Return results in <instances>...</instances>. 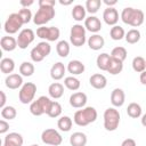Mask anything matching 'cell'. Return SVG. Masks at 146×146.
<instances>
[{"label":"cell","instance_id":"2e32d148","mask_svg":"<svg viewBox=\"0 0 146 146\" xmlns=\"http://www.w3.org/2000/svg\"><path fill=\"white\" fill-rule=\"evenodd\" d=\"M125 102V94L121 88L113 89L111 94V103L114 107H121Z\"/></svg>","mask_w":146,"mask_h":146},{"label":"cell","instance_id":"4dcf8cb0","mask_svg":"<svg viewBox=\"0 0 146 146\" xmlns=\"http://www.w3.org/2000/svg\"><path fill=\"white\" fill-rule=\"evenodd\" d=\"M132 68L137 73H141L146 70V59L141 56H137L132 59Z\"/></svg>","mask_w":146,"mask_h":146},{"label":"cell","instance_id":"f35d334b","mask_svg":"<svg viewBox=\"0 0 146 146\" xmlns=\"http://www.w3.org/2000/svg\"><path fill=\"white\" fill-rule=\"evenodd\" d=\"M102 6V1L100 0H87L86 1V10L90 14H96L98 11V9Z\"/></svg>","mask_w":146,"mask_h":146},{"label":"cell","instance_id":"7402d4cb","mask_svg":"<svg viewBox=\"0 0 146 146\" xmlns=\"http://www.w3.org/2000/svg\"><path fill=\"white\" fill-rule=\"evenodd\" d=\"M105 44V40L100 34H92L88 39V46L91 50H100Z\"/></svg>","mask_w":146,"mask_h":146},{"label":"cell","instance_id":"30bf717a","mask_svg":"<svg viewBox=\"0 0 146 146\" xmlns=\"http://www.w3.org/2000/svg\"><path fill=\"white\" fill-rule=\"evenodd\" d=\"M41 140H42V143H44L47 145L58 146V145L62 144L63 137H62V135L57 130H55L52 128H49V129H46V130L42 131V133H41Z\"/></svg>","mask_w":146,"mask_h":146},{"label":"cell","instance_id":"f6af8a7d","mask_svg":"<svg viewBox=\"0 0 146 146\" xmlns=\"http://www.w3.org/2000/svg\"><path fill=\"white\" fill-rule=\"evenodd\" d=\"M121 146H136V141L132 138H127L122 141Z\"/></svg>","mask_w":146,"mask_h":146},{"label":"cell","instance_id":"7bdbcfd3","mask_svg":"<svg viewBox=\"0 0 146 146\" xmlns=\"http://www.w3.org/2000/svg\"><path fill=\"white\" fill-rule=\"evenodd\" d=\"M55 0H39V7H55Z\"/></svg>","mask_w":146,"mask_h":146},{"label":"cell","instance_id":"8992f818","mask_svg":"<svg viewBox=\"0 0 146 146\" xmlns=\"http://www.w3.org/2000/svg\"><path fill=\"white\" fill-rule=\"evenodd\" d=\"M51 51V47L47 41H41L39 42L30 52L31 59L35 63L42 62Z\"/></svg>","mask_w":146,"mask_h":146},{"label":"cell","instance_id":"83f0119b","mask_svg":"<svg viewBox=\"0 0 146 146\" xmlns=\"http://www.w3.org/2000/svg\"><path fill=\"white\" fill-rule=\"evenodd\" d=\"M86 7H83L82 5H75L72 9V17L73 19H75L76 22H81L83 19H86Z\"/></svg>","mask_w":146,"mask_h":146},{"label":"cell","instance_id":"c3c4849f","mask_svg":"<svg viewBox=\"0 0 146 146\" xmlns=\"http://www.w3.org/2000/svg\"><path fill=\"white\" fill-rule=\"evenodd\" d=\"M140 82H141V84H144V86H146V70L144 71V72H141L140 73Z\"/></svg>","mask_w":146,"mask_h":146},{"label":"cell","instance_id":"8fae6325","mask_svg":"<svg viewBox=\"0 0 146 146\" xmlns=\"http://www.w3.org/2000/svg\"><path fill=\"white\" fill-rule=\"evenodd\" d=\"M60 31L56 26H40L36 29V35L40 39H44L47 41H56L58 40Z\"/></svg>","mask_w":146,"mask_h":146},{"label":"cell","instance_id":"ee69618b","mask_svg":"<svg viewBox=\"0 0 146 146\" xmlns=\"http://www.w3.org/2000/svg\"><path fill=\"white\" fill-rule=\"evenodd\" d=\"M9 130V123L5 120H0V133H6Z\"/></svg>","mask_w":146,"mask_h":146},{"label":"cell","instance_id":"9c48e42d","mask_svg":"<svg viewBox=\"0 0 146 146\" xmlns=\"http://www.w3.org/2000/svg\"><path fill=\"white\" fill-rule=\"evenodd\" d=\"M24 22L18 13H13L8 16V18L5 22V31L8 34H15L18 32V30L23 26Z\"/></svg>","mask_w":146,"mask_h":146},{"label":"cell","instance_id":"5b68a950","mask_svg":"<svg viewBox=\"0 0 146 146\" xmlns=\"http://www.w3.org/2000/svg\"><path fill=\"white\" fill-rule=\"evenodd\" d=\"M55 14L54 7H39L38 11L33 16V23L39 26H44V24L55 17Z\"/></svg>","mask_w":146,"mask_h":146},{"label":"cell","instance_id":"6da1fadb","mask_svg":"<svg viewBox=\"0 0 146 146\" xmlns=\"http://www.w3.org/2000/svg\"><path fill=\"white\" fill-rule=\"evenodd\" d=\"M121 19L124 24L133 27H138L144 23L145 16L140 9H135L132 7H127L121 13Z\"/></svg>","mask_w":146,"mask_h":146},{"label":"cell","instance_id":"ac0fdd59","mask_svg":"<svg viewBox=\"0 0 146 146\" xmlns=\"http://www.w3.org/2000/svg\"><path fill=\"white\" fill-rule=\"evenodd\" d=\"M23 137L18 132H10L3 139V146H22Z\"/></svg>","mask_w":146,"mask_h":146},{"label":"cell","instance_id":"836d02e7","mask_svg":"<svg viewBox=\"0 0 146 146\" xmlns=\"http://www.w3.org/2000/svg\"><path fill=\"white\" fill-rule=\"evenodd\" d=\"M127 55H128V52H127V49L124 47H115V48H113V50L111 52V57L112 58L117 59V60H120L122 63L127 58Z\"/></svg>","mask_w":146,"mask_h":146},{"label":"cell","instance_id":"d6a6232c","mask_svg":"<svg viewBox=\"0 0 146 146\" xmlns=\"http://www.w3.org/2000/svg\"><path fill=\"white\" fill-rule=\"evenodd\" d=\"M56 51H57L58 56H60L63 58L67 57L68 54H70V44H68V42L65 41V40H60L56 46Z\"/></svg>","mask_w":146,"mask_h":146},{"label":"cell","instance_id":"e0dca14e","mask_svg":"<svg viewBox=\"0 0 146 146\" xmlns=\"http://www.w3.org/2000/svg\"><path fill=\"white\" fill-rule=\"evenodd\" d=\"M5 84L9 89H18L19 87L23 86V78H22V75L16 74V73L9 74V75H7V78L5 80Z\"/></svg>","mask_w":146,"mask_h":146},{"label":"cell","instance_id":"f5cc1de1","mask_svg":"<svg viewBox=\"0 0 146 146\" xmlns=\"http://www.w3.org/2000/svg\"><path fill=\"white\" fill-rule=\"evenodd\" d=\"M30 146H39V145H36V144H33V145H30Z\"/></svg>","mask_w":146,"mask_h":146},{"label":"cell","instance_id":"5bb4252c","mask_svg":"<svg viewBox=\"0 0 146 146\" xmlns=\"http://www.w3.org/2000/svg\"><path fill=\"white\" fill-rule=\"evenodd\" d=\"M103 19L107 25H116L119 22V13L114 7H107L103 13Z\"/></svg>","mask_w":146,"mask_h":146},{"label":"cell","instance_id":"1f68e13d","mask_svg":"<svg viewBox=\"0 0 146 146\" xmlns=\"http://www.w3.org/2000/svg\"><path fill=\"white\" fill-rule=\"evenodd\" d=\"M124 39H125V41H127L128 43H130V44L137 43V42L140 40V32H139V30H137V29H131V30H129V31L125 33Z\"/></svg>","mask_w":146,"mask_h":146},{"label":"cell","instance_id":"603a6c76","mask_svg":"<svg viewBox=\"0 0 146 146\" xmlns=\"http://www.w3.org/2000/svg\"><path fill=\"white\" fill-rule=\"evenodd\" d=\"M84 64L81 62V60H78V59H73V60H70V63L67 64V71L72 74V75H79V74H82L84 72Z\"/></svg>","mask_w":146,"mask_h":146},{"label":"cell","instance_id":"f1b7e54d","mask_svg":"<svg viewBox=\"0 0 146 146\" xmlns=\"http://www.w3.org/2000/svg\"><path fill=\"white\" fill-rule=\"evenodd\" d=\"M15 68V62L11 58H2L0 62V70L5 74H9Z\"/></svg>","mask_w":146,"mask_h":146},{"label":"cell","instance_id":"4fadbf2b","mask_svg":"<svg viewBox=\"0 0 146 146\" xmlns=\"http://www.w3.org/2000/svg\"><path fill=\"white\" fill-rule=\"evenodd\" d=\"M87 95L82 91H78L71 95L70 97V105L74 108H83L87 104Z\"/></svg>","mask_w":146,"mask_h":146},{"label":"cell","instance_id":"cb8c5ba5","mask_svg":"<svg viewBox=\"0 0 146 146\" xmlns=\"http://www.w3.org/2000/svg\"><path fill=\"white\" fill-rule=\"evenodd\" d=\"M49 96L54 99H58L64 95V86L59 82H54L48 88Z\"/></svg>","mask_w":146,"mask_h":146},{"label":"cell","instance_id":"44dd1931","mask_svg":"<svg viewBox=\"0 0 146 146\" xmlns=\"http://www.w3.org/2000/svg\"><path fill=\"white\" fill-rule=\"evenodd\" d=\"M0 46H1L2 50H5V51H13L18 47L17 39H15L14 36H9V35L2 36L0 40Z\"/></svg>","mask_w":146,"mask_h":146},{"label":"cell","instance_id":"b9f144b4","mask_svg":"<svg viewBox=\"0 0 146 146\" xmlns=\"http://www.w3.org/2000/svg\"><path fill=\"white\" fill-rule=\"evenodd\" d=\"M18 14H19V16L22 17L24 24H27V23L32 19V13H31V10H30L29 8H22V9L18 11Z\"/></svg>","mask_w":146,"mask_h":146},{"label":"cell","instance_id":"4316f807","mask_svg":"<svg viewBox=\"0 0 146 146\" xmlns=\"http://www.w3.org/2000/svg\"><path fill=\"white\" fill-rule=\"evenodd\" d=\"M110 60H111V55H108V54H106V52H103V54L98 55L97 58H96L97 67H98L99 70H102V71H107Z\"/></svg>","mask_w":146,"mask_h":146},{"label":"cell","instance_id":"7c38bea8","mask_svg":"<svg viewBox=\"0 0 146 146\" xmlns=\"http://www.w3.org/2000/svg\"><path fill=\"white\" fill-rule=\"evenodd\" d=\"M35 34L31 29H24L19 32L17 36V44L21 49H26L33 41H34Z\"/></svg>","mask_w":146,"mask_h":146},{"label":"cell","instance_id":"9a60e30c","mask_svg":"<svg viewBox=\"0 0 146 146\" xmlns=\"http://www.w3.org/2000/svg\"><path fill=\"white\" fill-rule=\"evenodd\" d=\"M84 27L89 32L97 34V32H99L100 29H102V23H100V21H99L98 17H96V16H89V17H87L84 19Z\"/></svg>","mask_w":146,"mask_h":146},{"label":"cell","instance_id":"d6986e66","mask_svg":"<svg viewBox=\"0 0 146 146\" xmlns=\"http://www.w3.org/2000/svg\"><path fill=\"white\" fill-rule=\"evenodd\" d=\"M89 83L95 89H104L107 86V79L105 75H103L100 73H96V74H92L90 76Z\"/></svg>","mask_w":146,"mask_h":146},{"label":"cell","instance_id":"74e56055","mask_svg":"<svg viewBox=\"0 0 146 146\" xmlns=\"http://www.w3.org/2000/svg\"><path fill=\"white\" fill-rule=\"evenodd\" d=\"M34 65L30 62H23L19 65V73L23 76H31L34 73Z\"/></svg>","mask_w":146,"mask_h":146},{"label":"cell","instance_id":"d4e9b609","mask_svg":"<svg viewBox=\"0 0 146 146\" xmlns=\"http://www.w3.org/2000/svg\"><path fill=\"white\" fill-rule=\"evenodd\" d=\"M87 141H88L87 136L83 132H80V131L73 132L70 137V144L72 146H86Z\"/></svg>","mask_w":146,"mask_h":146},{"label":"cell","instance_id":"60d3db41","mask_svg":"<svg viewBox=\"0 0 146 146\" xmlns=\"http://www.w3.org/2000/svg\"><path fill=\"white\" fill-rule=\"evenodd\" d=\"M60 114H62V105L58 102H52L47 115L49 117H54L55 119V117H58Z\"/></svg>","mask_w":146,"mask_h":146},{"label":"cell","instance_id":"ba28073f","mask_svg":"<svg viewBox=\"0 0 146 146\" xmlns=\"http://www.w3.org/2000/svg\"><path fill=\"white\" fill-rule=\"evenodd\" d=\"M36 92V86L33 82H26L21 87L18 98L22 104H31Z\"/></svg>","mask_w":146,"mask_h":146},{"label":"cell","instance_id":"bcb514c9","mask_svg":"<svg viewBox=\"0 0 146 146\" xmlns=\"http://www.w3.org/2000/svg\"><path fill=\"white\" fill-rule=\"evenodd\" d=\"M21 6H23V8H29V6H32L34 3L33 0H21L19 1Z\"/></svg>","mask_w":146,"mask_h":146},{"label":"cell","instance_id":"484cf974","mask_svg":"<svg viewBox=\"0 0 146 146\" xmlns=\"http://www.w3.org/2000/svg\"><path fill=\"white\" fill-rule=\"evenodd\" d=\"M122 70H123V63L111 57V60H110V64H108V67H107L106 72H108L112 75H116V74L121 73Z\"/></svg>","mask_w":146,"mask_h":146},{"label":"cell","instance_id":"816d5d0a","mask_svg":"<svg viewBox=\"0 0 146 146\" xmlns=\"http://www.w3.org/2000/svg\"><path fill=\"white\" fill-rule=\"evenodd\" d=\"M141 124H143L144 127H146V113L141 116Z\"/></svg>","mask_w":146,"mask_h":146},{"label":"cell","instance_id":"681fc988","mask_svg":"<svg viewBox=\"0 0 146 146\" xmlns=\"http://www.w3.org/2000/svg\"><path fill=\"white\" fill-rule=\"evenodd\" d=\"M104 3H105L107 7H112V6L116 5L117 1H116V0H104Z\"/></svg>","mask_w":146,"mask_h":146},{"label":"cell","instance_id":"ab89813d","mask_svg":"<svg viewBox=\"0 0 146 146\" xmlns=\"http://www.w3.org/2000/svg\"><path fill=\"white\" fill-rule=\"evenodd\" d=\"M16 115L17 112L14 106H5L3 108H1V116L6 120H13L16 117Z\"/></svg>","mask_w":146,"mask_h":146},{"label":"cell","instance_id":"f546056e","mask_svg":"<svg viewBox=\"0 0 146 146\" xmlns=\"http://www.w3.org/2000/svg\"><path fill=\"white\" fill-rule=\"evenodd\" d=\"M72 124H73V121L70 116H62L60 119H58L57 121V127L60 131H64V132H67L71 130L72 128Z\"/></svg>","mask_w":146,"mask_h":146},{"label":"cell","instance_id":"ffe728a7","mask_svg":"<svg viewBox=\"0 0 146 146\" xmlns=\"http://www.w3.org/2000/svg\"><path fill=\"white\" fill-rule=\"evenodd\" d=\"M65 71H66V67L64 66V64L62 62H57L50 68V76H51V79L58 81L64 78Z\"/></svg>","mask_w":146,"mask_h":146},{"label":"cell","instance_id":"8d00e7d4","mask_svg":"<svg viewBox=\"0 0 146 146\" xmlns=\"http://www.w3.org/2000/svg\"><path fill=\"white\" fill-rule=\"evenodd\" d=\"M110 35L113 40L119 41V40H122L125 36V32H124L123 27H121L120 25H114L110 31Z\"/></svg>","mask_w":146,"mask_h":146},{"label":"cell","instance_id":"e575fe53","mask_svg":"<svg viewBox=\"0 0 146 146\" xmlns=\"http://www.w3.org/2000/svg\"><path fill=\"white\" fill-rule=\"evenodd\" d=\"M64 84H65V87L67 88V89H70V90H72V91H76L79 88H80V86H81V83H80V80L79 79H76L75 76H66L65 79H64Z\"/></svg>","mask_w":146,"mask_h":146},{"label":"cell","instance_id":"277c9868","mask_svg":"<svg viewBox=\"0 0 146 146\" xmlns=\"http://www.w3.org/2000/svg\"><path fill=\"white\" fill-rule=\"evenodd\" d=\"M51 103H52V100H50L49 97L40 96L36 100H33L30 104V112H31V114H33L35 116L47 114L51 106Z\"/></svg>","mask_w":146,"mask_h":146},{"label":"cell","instance_id":"52a82bcc","mask_svg":"<svg viewBox=\"0 0 146 146\" xmlns=\"http://www.w3.org/2000/svg\"><path fill=\"white\" fill-rule=\"evenodd\" d=\"M70 41L74 47H81L86 43V27L81 24H75L71 27Z\"/></svg>","mask_w":146,"mask_h":146},{"label":"cell","instance_id":"3957f363","mask_svg":"<svg viewBox=\"0 0 146 146\" xmlns=\"http://www.w3.org/2000/svg\"><path fill=\"white\" fill-rule=\"evenodd\" d=\"M120 112L114 107H108L104 112V128L107 131H115L120 124Z\"/></svg>","mask_w":146,"mask_h":146},{"label":"cell","instance_id":"7a4b0ae2","mask_svg":"<svg viewBox=\"0 0 146 146\" xmlns=\"http://www.w3.org/2000/svg\"><path fill=\"white\" fill-rule=\"evenodd\" d=\"M97 119V111L92 106L83 107L82 110H79L74 113L73 121L79 127H86L92 122H95Z\"/></svg>","mask_w":146,"mask_h":146},{"label":"cell","instance_id":"7dc6e473","mask_svg":"<svg viewBox=\"0 0 146 146\" xmlns=\"http://www.w3.org/2000/svg\"><path fill=\"white\" fill-rule=\"evenodd\" d=\"M0 96H1V100H0V107L3 108L5 104H6V94L3 91H0Z\"/></svg>","mask_w":146,"mask_h":146},{"label":"cell","instance_id":"f907efd6","mask_svg":"<svg viewBox=\"0 0 146 146\" xmlns=\"http://www.w3.org/2000/svg\"><path fill=\"white\" fill-rule=\"evenodd\" d=\"M59 3H60V5H63V6H68V5H71V3H72V1H71V0H68V1L59 0Z\"/></svg>","mask_w":146,"mask_h":146},{"label":"cell","instance_id":"d590c367","mask_svg":"<svg viewBox=\"0 0 146 146\" xmlns=\"http://www.w3.org/2000/svg\"><path fill=\"white\" fill-rule=\"evenodd\" d=\"M127 113L130 117L132 119H137L141 115V107L139 104L137 103H130L127 107Z\"/></svg>","mask_w":146,"mask_h":146}]
</instances>
